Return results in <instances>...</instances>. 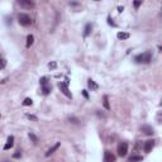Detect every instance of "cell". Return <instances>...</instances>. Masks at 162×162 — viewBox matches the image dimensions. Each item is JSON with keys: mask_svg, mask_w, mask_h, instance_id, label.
Wrapping results in <instances>:
<instances>
[{"mask_svg": "<svg viewBox=\"0 0 162 162\" xmlns=\"http://www.w3.org/2000/svg\"><path fill=\"white\" fill-rule=\"evenodd\" d=\"M104 162H115V156L110 151H105L104 152Z\"/></svg>", "mask_w": 162, "mask_h": 162, "instance_id": "cell-8", "label": "cell"}, {"mask_svg": "<svg viewBox=\"0 0 162 162\" xmlns=\"http://www.w3.org/2000/svg\"><path fill=\"white\" fill-rule=\"evenodd\" d=\"M5 66H6V61L4 60V58L0 57V70H3Z\"/></svg>", "mask_w": 162, "mask_h": 162, "instance_id": "cell-19", "label": "cell"}, {"mask_svg": "<svg viewBox=\"0 0 162 162\" xmlns=\"http://www.w3.org/2000/svg\"><path fill=\"white\" fill-rule=\"evenodd\" d=\"M51 90H52V87H51L49 85H44V86H42V91H43L44 95H48V94L51 93Z\"/></svg>", "mask_w": 162, "mask_h": 162, "instance_id": "cell-14", "label": "cell"}, {"mask_svg": "<svg viewBox=\"0 0 162 162\" xmlns=\"http://www.w3.org/2000/svg\"><path fill=\"white\" fill-rule=\"evenodd\" d=\"M33 42H34V37L32 36V34H29L27 37V47H30L32 44H33Z\"/></svg>", "mask_w": 162, "mask_h": 162, "instance_id": "cell-15", "label": "cell"}, {"mask_svg": "<svg viewBox=\"0 0 162 162\" xmlns=\"http://www.w3.org/2000/svg\"><path fill=\"white\" fill-rule=\"evenodd\" d=\"M153 147H154V141H153V139L147 141L146 143H145V152H146V153H150V152L153 150Z\"/></svg>", "mask_w": 162, "mask_h": 162, "instance_id": "cell-7", "label": "cell"}, {"mask_svg": "<svg viewBox=\"0 0 162 162\" xmlns=\"http://www.w3.org/2000/svg\"><path fill=\"white\" fill-rule=\"evenodd\" d=\"M40 82H41V85H42V86H44V85H47V82H48V77H46V76H43V77H41V80H40Z\"/></svg>", "mask_w": 162, "mask_h": 162, "instance_id": "cell-18", "label": "cell"}, {"mask_svg": "<svg viewBox=\"0 0 162 162\" xmlns=\"http://www.w3.org/2000/svg\"><path fill=\"white\" fill-rule=\"evenodd\" d=\"M70 120H72L74 123H77V119H75V118H70Z\"/></svg>", "mask_w": 162, "mask_h": 162, "instance_id": "cell-28", "label": "cell"}, {"mask_svg": "<svg viewBox=\"0 0 162 162\" xmlns=\"http://www.w3.org/2000/svg\"><path fill=\"white\" fill-rule=\"evenodd\" d=\"M108 23H109L110 25H113V27H115V25H116V24H115V23H114V22L112 21V18H110V17L108 18Z\"/></svg>", "mask_w": 162, "mask_h": 162, "instance_id": "cell-25", "label": "cell"}, {"mask_svg": "<svg viewBox=\"0 0 162 162\" xmlns=\"http://www.w3.org/2000/svg\"><path fill=\"white\" fill-rule=\"evenodd\" d=\"M142 160H143L142 156H132L131 158H129V162H141Z\"/></svg>", "mask_w": 162, "mask_h": 162, "instance_id": "cell-16", "label": "cell"}, {"mask_svg": "<svg viewBox=\"0 0 162 162\" xmlns=\"http://www.w3.org/2000/svg\"><path fill=\"white\" fill-rule=\"evenodd\" d=\"M28 135H29V138H30L32 141H33V143H37V142H38V138L36 137V135H34L33 133H29Z\"/></svg>", "mask_w": 162, "mask_h": 162, "instance_id": "cell-20", "label": "cell"}, {"mask_svg": "<svg viewBox=\"0 0 162 162\" xmlns=\"http://www.w3.org/2000/svg\"><path fill=\"white\" fill-rule=\"evenodd\" d=\"M56 66H57V63H56V62H51V63H48V67H49V68H56Z\"/></svg>", "mask_w": 162, "mask_h": 162, "instance_id": "cell-23", "label": "cell"}, {"mask_svg": "<svg viewBox=\"0 0 162 162\" xmlns=\"http://www.w3.org/2000/svg\"><path fill=\"white\" fill-rule=\"evenodd\" d=\"M104 106L105 109H110V105H109V101H108V96H104Z\"/></svg>", "mask_w": 162, "mask_h": 162, "instance_id": "cell-21", "label": "cell"}, {"mask_svg": "<svg viewBox=\"0 0 162 162\" xmlns=\"http://www.w3.org/2000/svg\"><path fill=\"white\" fill-rule=\"evenodd\" d=\"M27 118H28V119H30V120H37V116L30 115V114H28V115H27Z\"/></svg>", "mask_w": 162, "mask_h": 162, "instance_id": "cell-24", "label": "cell"}, {"mask_svg": "<svg viewBox=\"0 0 162 162\" xmlns=\"http://www.w3.org/2000/svg\"><path fill=\"white\" fill-rule=\"evenodd\" d=\"M87 85H89V87L91 89V90H98V87H99L98 84H96L94 80H91V79L87 80Z\"/></svg>", "mask_w": 162, "mask_h": 162, "instance_id": "cell-10", "label": "cell"}, {"mask_svg": "<svg viewBox=\"0 0 162 162\" xmlns=\"http://www.w3.org/2000/svg\"><path fill=\"white\" fill-rule=\"evenodd\" d=\"M141 131L143 132L145 134H147V135H152V134L154 133V129H153V127H151V125H147V124L142 125V127H141Z\"/></svg>", "mask_w": 162, "mask_h": 162, "instance_id": "cell-6", "label": "cell"}, {"mask_svg": "<svg viewBox=\"0 0 162 162\" xmlns=\"http://www.w3.org/2000/svg\"><path fill=\"white\" fill-rule=\"evenodd\" d=\"M134 61L137 63H150L152 61V53L150 51H147L145 53H141V55H137L134 57Z\"/></svg>", "mask_w": 162, "mask_h": 162, "instance_id": "cell-1", "label": "cell"}, {"mask_svg": "<svg viewBox=\"0 0 162 162\" xmlns=\"http://www.w3.org/2000/svg\"><path fill=\"white\" fill-rule=\"evenodd\" d=\"M58 87H60V90L67 96V98L72 99V94H71L70 90H68V80L67 79H66V81H65V82H60V84H58Z\"/></svg>", "mask_w": 162, "mask_h": 162, "instance_id": "cell-3", "label": "cell"}, {"mask_svg": "<svg viewBox=\"0 0 162 162\" xmlns=\"http://www.w3.org/2000/svg\"><path fill=\"white\" fill-rule=\"evenodd\" d=\"M134 8H138V6H141L142 5V2H134Z\"/></svg>", "mask_w": 162, "mask_h": 162, "instance_id": "cell-26", "label": "cell"}, {"mask_svg": "<svg viewBox=\"0 0 162 162\" xmlns=\"http://www.w3.org/2000/svg\"><path fill=\"white\" fill-rule=\"evenodd\" d=\"M18 22L21 25H23V27H28V25L32 24V19L28 14H24V13H21V14L18 15Z\"/></svg>", "mask_w": 162, "mask_h": 162, "instance_id": "cell-2", "label": "cell"}, {"mask_svg": "<svg viewBox=\"0 0 162 162\" xmlns=\"http://www.w3.org/2000/svg\"><path fill=\"white\" fill-rule=\"evenodd\" d=\"M32 104H33V100H32L30 98L24 99V101H23V105H25V106H29V105H32Z\"/></svg>", "mask_w": 162, "mask_h": 162, "instance_id": "cell-17", "label": "cell"}, {"mask_svg": "<svg viewBox=\"0 0 162 162\" xmlns=\"http://www.w3.org/2000/svg\"><path fill=\"white\" fill-rule=\"evenodd\" d=\"M116 37H118L119 40H128V38H129V33H127V32H118Z\"/></svg>", "mask_w": 162, "mask_h": 162, "instance_id": "cell-12", "label": "cell"}, {"mask_svg": "<svg viewBox=\"0 0 162 162\" xmlns=\"http://www.w3.org/2000/svg\"><path fill=\"white\" fill-rule=\"evenodd\" d=\"M58 147H60V143H56V145H55V146H53L52 148H49V150H48V151L46 152V157L51 156V154H52V153H53V152H55L56 150H58Z\"/></svg>", "mask_w": 162, "mask_h": 162, "instance_id": "cell-11", "label": "cell"}, {"mask_svg": "<svg viewBox=\"0 0 162 162\" xmlns=\"http://www.w3.org/2000/svg\"><path fill=\"white\" fill-rule=\"evenodd\" d=\"M13 146H14V137H13V135H9L8 139H6V143H5V146H4V150H5V151H6V150H10Z\"/></svg>", "mask_w": 162, "mask_h": 162, "instance_id": "cell-9", "label": "cell"}, {"mask_svg": "<svg viewBox=\"0 0 162 162\" xmlns=\"http://www.w3.org/2000/svg\"><path fill=\"white\" fill-rule=\"evenodd\" d=\"M91 29H93V25H91V24H86L85 30H84V36L87 37L90 33H91Z\"/></svg>", "mask_w": 162, "mask_h": 162, "instance_id": "cell-13", "label": "cell"}, {"mask_svg": "<svg viewBox=\"0 0 162 162\" xmlns=\"http://www.w3.org/2000/svg\"><path fill=\"white\" fill-rule=\"evenodd\" d=\"M13 157H14V158H21L22 157V152L21 151H17L14 154H13Z\"/></svg>", "mask_w": 162, "mask_h": 162, "instance_id": "cell-22", "label": "cell"}, {"mask_svg": "<svg viewBox=\"0 0 162 162\" xmlns=\"http://www.w3.org/2000/svg\"><path fill=\"white\" fill-rule=\"evenodd\" d=\"M127 153H128V143L127 142H122L118 146V154L120 157H124L127 156Z\"/></svg>", "mask_w": 162, "mask_h": 162, "instance_id": "cell-4", "label": "cell"}, {"mask_svg": "<svg viewBox=\"0 0 162 162\" xmlns=\"http://www.w3.org/2000/svg\"><path fill=\"white\" fill-rule=\"evenodd\" d=\"M82 95H84V96H85V98H86V99L89 98V94H87V91H86V90H82Z\"/></svg>", "mask_w": 162, "mask_h": 162, "instance_id": "cell-27", "label": "cell"}, {"mask_svg": "<svg viewBox=\"0 0 162 162\" xmlns=\"http://www.w3.org/2000/svg\"><path fill=\"white\" fill-rule=\"evenodd\" d=\"M18 4L23 6V8L25 9H30V8H34V3L33 2H30V0H19Z\"/></svg>", "mask_w": 162, "mask_h": 162, "instance_id": "cell-5", "label": "cell"}]
</instances>
